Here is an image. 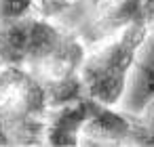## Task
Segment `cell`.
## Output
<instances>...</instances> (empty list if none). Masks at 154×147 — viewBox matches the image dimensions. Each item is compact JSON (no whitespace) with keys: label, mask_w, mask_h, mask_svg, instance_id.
<instances>
[{"label":"cell","mask_w":154,"mask_h":147,"mask_svg":"<svg viewBox=\"0 0 154 147\" xmlns=\"http://www.w3.org/2000/svg\"><path fill=\"white\" fill-rule=\"evenodd\" d=\"M148 36L143 23H129L122 34L82 59L80 84L101 105L112 107L122 97L133 59Z\"/></svg>","instance_id":"cell-1"},{"label":"cell","mask_w":154,"mask_h":147,"mask_svg":"<svg viewBox=\"0 0 154 147\" xmlns=\"http://www.w3.org/2000/svg\"><path fill=\"white\" fill-rule=\"evenodd\" d=\"M141 13H143V25L148 28V32H154V0H146L141 4Z\"/></svg>","instance_id":"cell-2"}]
</instances>
